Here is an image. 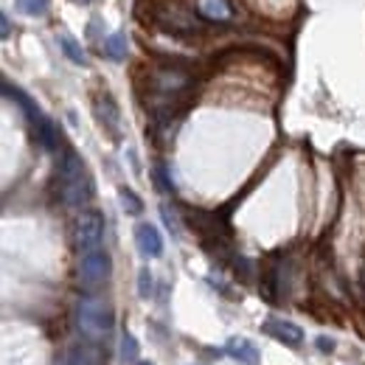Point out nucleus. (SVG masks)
<instances>
[{
    "mask_svg": "<svg viewBox=\"0 0 365 365\" xmlns=\"http://www.w3.org/2000/svg\"><path fill=\"white\" fill-rule=\"evenodd\" d=\"M152 292H155V278L149 273V267H143L138 273V295L140 298H152Z\"/></svg>",
    "mask_w": 365,
    "mask_h": 365,
    "instance_id": "18",
    "label": "nucleus"
},
{
    "mask_svg": "<svg viewBox=\"0 0 365 365\" xmlns=\"http://www.w3.org/2000/svg\"><path fill=\"white\" fill-rule=\"evenodd\" d=\"M76 326H79L82 337L98 343V340L110 337V331H113V326H115V312H113V307H110L107 301H101V298H93V295L91 298H82V301L76 304Z\"/></svg>",
    "mask_w": 365,
    "mask_h": 365,
    "instance_id": "2",
    "label": "nucleus"
},
{
    "mask_svg": "<svg viewBox=\"0 0 365 365\" xmlns=\"http://www.w3.org/2000/svg\"><path fill=\"white\" fill-rule=\"evenodd\" d=\"M149 85H152V91L158 93V96L175 98V96H180V93L191 88V76L185 71H180V68H158V71H152Z\"/></svg>",
    "mask_w": 365,
    "mask_h": 365,
    "instance_id": "5",
    "label": "nucleus"
},
{
    "mask_svg": "<svg viewBox=\"0 0 365 365\" xmlns=\"http://www.w3.org/2000/svg\"><path fill=\"white\" fill-rule=\"evenodd\" d=\"M197 14L208 23H228L233 9L228 0H197Z\"/></svg>",
    "mask_w": 365,
    "mask_h": 365,
    "instance_id": "10",
    "label": "nucleus"
},
{
    "mask_svg": "<svg viewBox=\"0 0 365 365\" xmlns=\"http://www.w3.org/2000/svg\"><path fill=\"white\" fill-rule=\"evenodd\" d=\"M3 96H6V98H11V101H17V104H20V110H23V113H26V115H29V121H31V124H34V130H37V127H40V124H46V121H48L46 115H43V113H40V107H37V104H34V101H31V98H29V96H26V93L20 91V88H11V85H9V82H3Z\"/></svg>",
    "mask_w": 365,
    "mask_h": 365,
    "instance_id": "9",
    "label": "nucleus"
},
{
    "mask_svg": "<svg viewBox=\"0 0 365 365\" xmlns=\"http://www.w3.org/2000/svg\"><path fill=\"white\" fill-rule=\"evenodd\" d=\"M331 346H334L331 340H326V337H318V349H323V351H329Z\"/></svg>",
    "mask_w": 365,
    "mask_h": 365,
    "instance_id": "20",
    "label": "nucleus"
},
{
    "mask_svg": "<svg viewBox=\"0 0 365 365\" xmlns=\"http://www.w3.org/2000/svg\"><path fill=\"white\" fill-rule=\"evenodd\" d=\"M138 360V340L127 331L124 337H121V363H135Z\"/></svg>",
    "mask_w": 365,
    "mask_h": 365,
    "instance_id": "16",
    "label": "nucleus"
},
{
    "mask_svg": "<svg viewBox=\"0 0 365 365\" xmlns=\"http://www.w3.org/2000/svg\"><path fill=\"white\" fill-rule=\"evenodd\" d=\"M96 118L115 135L118 133V107H115V101L110 98V96H98L96 98Z\"/></svg>",
    "mask_w": 365,
    "mask_h": 365,
    "instance_id": "12",
    "label": "nucleus"
},
{
    "mask_svg": "<svg viewBox=\"0 0 365 365\" xmlns=\"http://www.w3.org/2000/svg\"><path fill=\"white\" fill-rule=\"evenodd\" d=\"M56 40H59L62 53H65V56H68L73 65H82V68L88 65V53H85V48L79 46V43H76V40H73L68 31H59V37H56Z\"/></svg>",
    "mask_w": 365,
    "mask_h": 365,
    "instance_id": "13",
    "label": "nucleus"
},
{
    "mask_svg": "<svg viewBox=\"0 0 365 365\" xmlns=\"http://www.w3.org/2000/svg\"><path fill=\"white\" fill-rule=\"evenodd\" d=\"M135 242L138 250L143 256H149V259H158L163 253V236H160V230L155 228V225H149V222H140L135 228Z\"/></svg>",
    "mask_w": 365,
    "mask_h": 365,
    "instance_id": "8",
    "label": "nucleus"
},
{
    "mask_svg": "<svg viewBox=\"0 0 365 365\" xmlns=\"http://www.w3.org/2000/svg\"><path fill=\"white\" fill-rule=\"evenodd\" d=\"M225 351H228L233 360L245 365H259V349L247 340V337H230L225 343Z\"/></svg>",
    "mask_w": 365,
    "mask_h": 365,
    "instance_id": "11",
    "label": "nucleus"
},
{
    "mask_svg": "<svg viewBox=\"0 0 365 365\" xmlns=\"http://www.w3.org/2000/svg\"><path fill=\"white\" fill-rule=\"evenodd\" d=\"M62 365H98V357H96V351H71Z\"/></svg>",
    "mask_w": 365,
    "mask_h": 365,
    "instance_id": "19",
    "label": "nucleus"
},
{
    "mask_svg": "<svg viewBox=\"0 0 365 365\" xmlns=\"http://www.w3.org/2000/svg\"><path fill=\"white\" fill-rule=\"evenodd\" d=\"M118 197H121V205H124V211H127V214H140V211H143V202L135 197V191L121 188V191H118Z\"/></svg>",
    "mask_w": 365,
    "mask_h": 365,
    "instance_id": "17",
    "label": "nucleus"
},
{
    "mask_svg": "<svg viewBox=\"0 0 365 365\" xmlns=\"http://www.w3.org/2000/svg\"><path fill=\"white\" fill-rule=\"evenodd\" d=\"M138 365H155V363H146V360H143V363H138Z\"/></svg>",
    "mask_w": 365,
    "mask_h": 365,
    "instance_id": "22",
    "label": "nucleus"
},
{
    "mask_svg": "<svg viewBox=\"0 0 365 365\" xmlns=\"http://www.w3.org/2000/svg\"><path fill=\"white\" fill-rule=\"evenodd\" d=\"M59 197L68 208H82L85 202H91V175H88V169L76 152H65V158L59 163Z\"/></svg>",
    "mask_w": 365,
    "mask_h": 365,
    "instance_id": "1",
    "label": "nucleus"
},
{
    "mask_svg": "<svg viewBox=\"0 0 365 365\" xmlns=\"http://www.w3.org/2000/svg\"><path fill=\"white\" fill-rule=\"evenodd\" d=\"M101 239H104V217L98 211H82L73 220V245L82 253H91L98 250Z\"/></svg>",
    "mask_w": 365,
    "mask_h": 365,
    "instance_id": "4",
    "label": "nucleus"
},
{
    "mask_svg": "<svg viewBox=\"0 0 365 365\" xmlns=\"http://www.w3.org/2000/svg\"><path fill=\"white\" fill-rule=\"evenodd\" d=\"M0 20H3V37H9V31H11V23H9V17H6V14H3Z\"/></svg>",
    "mask_w": 365,
    "mask_h": 365,
    "instance_id": "21",
    "label": "nucleus"
},
{
    "mask_svg": "<svg viewBox=\"0 0 365 365\" xmlns=\"http://www.w3.org/2000/svg\"><path fill=\"white\" fill-rule=\"evenodd\" d=\"M51 6V0H17V9L29 17H43Z\"/></svg>",
    "mask_w": 365,
    "mask_h": 365,
    "instance_id": "15",
    "label": "nucleus"
},
{
    "mask_svg": "<svg viewBox=\"0 0 365 365\" xmlns=\"http://www.w3.org/2000/svg\"><path fill=\"white\" fill-rule=\"evenodd\" d=\"M82 3H91V0H82Z\"/></svg>",
    "mask_w": 365,
    "mask_h": 365,
    "instance_id": "23",
    "label": "nucleus"
},
{
    "mask_svg": "<svg viewBox=\"0 0 365 365\" xmlns=\"http://www.w3.org/2000/svg\"><path fill=\"white\" fill-rule=\"evenodd\" d=\"M110 270H113V264H110V256H107L104 250L82 253L79 267H76L79 281H82L85 287H98V284H104V281L110 278Z\"/></svg>",
    "mask_w": 365,
    "mask_h": 365,
    "instance_id": "6",
    "label": "nucleus"
},
{
    "mask_svg": "<svg viewBox=\"0 0 365 365\" xmlns=\"http://www.w3.org/2000/svg\"><path fill=\"white\" fill-rule=\"evenodd\" d=\"M264 331H267L270 337H275V340H281L284 346H298V343H304V329L295 326V323H289V320L267 318L264 320Z\"/></svg>",
    "mask_w": 365,
    "mask_h": 365,
    "instance_id": "7",
    "label": "nucleus"
},
{
    "mask_svg": "<svg viewBox=\"0 0 365 365\" xmlns=\"http://www.w3.org/2000/svg\"><path fill=\"white\" fill-rule=\"evenodd\" d=\"M104 53H107V59L121 62V59L127 56V37H124V34H110V37L104 40Z\"/></svg>",
    "mask_w": 365,
    "mask_h": 365,
    "instance_id": "14",
    "label": "nucleus"
},
{
    "mask_svg": "<svg viewBox=\"0 0 365 365\" xmlns=\"http://www.w3.org/2000/svg\"><path fill=\"white\" fill-rule=\"evenodd\" d=\"M200 17V14H197ZM191 11H185L182 6H152V23L166 31V34H178V37H185V34H200L202 31V23L197 20Z\"/></svg>",
    "mask_w": 365,
    "mask_h": 365,
    "instance_id": "3",
    "label": "nucleus"
}]
</instances>
